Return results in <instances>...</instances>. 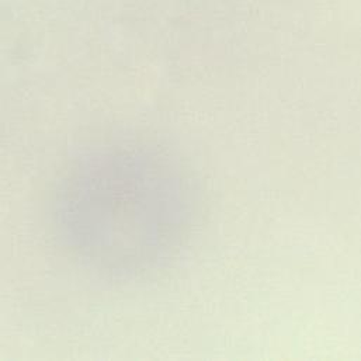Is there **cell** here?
I'll return each mask as SVG.
<instances>
[{
  "label": "cell",
  "mask_w": 361,
  "mask_h": 361,
  "mask_svg": "<svg viewBox=\"0 0 361 361\" xmlns=\"http://www.w3.org/2000/svg\"><path fill=\"white\" fill-rule=\"evenodd\" d=\"M157 166L123 164L76 171L58 200L73 249L110 270L158 263L181 236V183Z\"/></svg>",
  "instance_id": "6da1fadb"
}]
</instances>
